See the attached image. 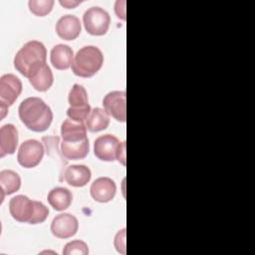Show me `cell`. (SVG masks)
Instances as JSON below:
<instances>
[{
	"instance_id": "ba28073f",
	"label": "cell",
	"mask_w": 255,
	"mask_h": 255,
	"mask_svg": "<svg viewBox=\"0 0 255 255\" xmlns=\"http://www.w3.org/2000/svg\"><path fill=\"white\" fill-rule=\"evenodd\" d=\"M44 156V146L37 139H27L23 141L18 149L17 160L25 168L37 166Z\"/></svg>"
},
{
	"instance_id": "5bb4252c",
	"label": "cell",
	"mask_w": 255,
	"mask_h": 255,
	"mask_svg": "<svg viewBox=\"0 0 255 255\" xmlns=\"http://www.w3.org/2000/svg\"><path fill=\"white\" fill-rule=\"evenodd\" d=\"M18 130L12 124H6L0 128V157L13 154L18 145Z\"/></svg>"
},
{
	"instance_id": "7c38bea8",
	"label": "cell",
	"mask_w": 255,
	"mask_h": 255,
	"mask_svg": "<svg viewBox=\"0 0 255 255\" xmlns=\"http://www.w3.org/2000/svg\"><path fill=\"white\" fill-rule=\"evenodd\" d=\"M90 192L92 197L101 203L111 201L117 192V185L115 181L107 176H102L93 181Z\"/></svg>"
},
{
	"instance_id": "3957f363",
	"label": "cell",
	"mask_w": 255,
	"mask_h": 255,
	"mask_svg": "<svg viewBox=\"0 0 255 255\" xmlns=\"http://www.w3.org/2000/svg\"><path fill=\"white\" fill-rule=\"evenodd\" d=\"M104 64V55L96 46L81 48L72 63L73 73L82 78H91L99 72Z\"/></svg>"
},
{
	"instance_id": "52a82bcc",
	"label": "cell",
	"mask_w": 255,
	"mask_h": 255,
	"mask_svg": "<svg viewBox=\"0 0 255 255\" xmlns=\"http://www.w3.org/2000/svg\"><path fill=\"white\" fill-rule=\"evenodd\" d=\"M83 22L85 29L89 34L94 36H102L105 35L109 30L111 17L105 9L99 6H93L84 13Z\"/></svg>"
},
{
	"instance_id": "30bf717a",
	"label": "cell",
	"mask_w": 255,
	"mask_h": 255,
	"mask_svg": "<svg viewBox=\"0 0 255 255\" xmlns=\"http://www.w3.org/2000/svg\"><path fill=\"white\" fill-rule=\"evenodd\" d=\"M126 96L125 91H113L108 93L103 100V106L108 115L122 123L127 120Z\"/></svg>"
},
{
	"instance_id": "44dd1931",
	"label": "cell",
	"mask_w": 255,
	"mask_h": 255,
	"mask_svg": "<svg viewBox=\"0 0 255 255\" xmlns=\"http://www.w3.org/2000/svg\"><path fill=\"white\" fill-rule=\"evenodd\" d=\"M110 124L108 113L101 108H94L86 120V127L91 132H98L106 129Z\"/></svg>"
},
{
	"instance_id": "8fae6325",
	"label": "cell",
	"mask_w": 255,
	"mask_h": 255,
	"mask_svg": "<svg viewBox=\"0 0 255 255\" xmlns=\"http://www.w3.org/2000/svg\"><path fill=\"white\" fill-rule=\"evenodd\" d=\"M79 229L78 219L70 213H61L54 217L51 223L52 234L61 239L73 237Z\"/></svg>"
},
{
	"instance_id": "7a4b0ae2",
	"label": "cell",
	"mask_w": 255,
	"mask_h": 255,
	"mask_svg": "<svg viewBox=\"0 0 255 255\" xmlns=\"http://www.w3.org/2000/svg\"><path fill=\"white\" fill-rule=\"evenodd\" d=\"M47 50L40 41H29L16 53L14 57L15 69L24 77L30 78L46 65Z\"/></svg>"
},
{
	"instance_id": "277c9868",
	"label": "cell",
	"mask_w": 255,
	"mask_h": 255,
	"mask_svg": "<svg viewBox=\"0 0 255 255\" xmlns=\"http://www.w3.org/2000/svg\"><path fill=\"white\" fill-rule=\"evenodd\" d=\"M95 155L104 161H114L118 159L122 164H126V141L121 142L113 134L100 135L94 142Z\"/></svg>"
},
{
	"instance_id": "2e32d148",
	"label": "cell",
	"mask_w": 255,
	"mask_h": 255,
	"mask_svg": "<svg viewBox=\"0 0 255 255\" xmlns=\"http://www.w3.org/2000/svg\"><path fill=\"white\" fill-rule=\"evenodd\" d=\"M50 60L53 67L57 70H67L72 66L74 53L70 46L58 44L51 50Z\"/></svg>"
},
{
	"instance_id": "9a60e30c",
	"label": "cell",
	"mask_w": 255,
	"mask_h": 255,
	"mask_svg": "<svg viewBox=\"0 0 255 255\" xmlns=\"http://www.w3.org/2000/svg\"><path fill=\"white\" fill-rule=\"evenodd\" d=\"M92 177L91 169L84 164H73L66 168L64 178L66 182L74 187L85 186Z\"/></svg>"
},
{
	"instance_id": "9c48e42d",
	"label": "cell",
	"mask_w": 255,
	"mask_h": 255,
	"mask_svg": "<svg viewBox=\"0 0 255 255\" xmlns=\"http://www.w3.org/2000/svg\"><path fill=\"white\" fill-rule=\"evenodd\" d=\"M36 210V200H31L26 195H16L9 201V211L12 217L19 222L31 221Z\"/></svg>"
},
{
	"instance_id": "e0dca14e",
	"label": "cell",
	"mask_w": 255,
	"mask_h": 255,
	"mask_svg": "<svg viewBox=\"0 0 255 255\" xmlns=\"http://www.w3.org/2000/svg\"><path fill=\"white\" fill-rule=\"evenodd\" d=\"M61 135L64 141H81L87 137V127L84 123L65 120L61 125Z\"/></svg>"
},
{
	"instance_id": "484cf974",
	"label": "cell",
	"mask_w": 255,
	"mask_h": 255,
	"mask_svg": "<svg viewBox=\"0 0 255 255\" xmlns=\"http://www.w3.org/2000/svg\"><path fill=\"white\" fill-rule=\"evenodd\" d=\"M79 3H81V2H79V1H77V2H73V1L72 2L71 1H60V4L65 6V7H67V8H73L76 5H78Z\"/></svg>"
},
{
	"instance_id": "8992f818",
	"label": "cell",
	"mask_w": 255,
	"mask_h": 255,
	"mask_svg": "<svg viewBox=\"0 0 255 255\" xmlns=\"http://www.w3.org/2000/svg\"><path fill=\"white\" fill-rule=\"evenodd\" d=\"M22 92L21 80L13 74H5L0 78V109L1 119H3L8 108L12 106Z\"/></svg>"
},
{
	"instance_id": "4fadbf2b",
	"label": "cell",
	"mask_w": 255,
	"mask_h": 255,
	"mask_svg": "<svg viewBox=\"0 0 255 255\" xmlns=\"http://www.w3.org/2000/svg\"><path fill=\"white\" fill-rule=\"evenodd\" d=\"M81 31V22L75 15H64L58 20L56 24V32L58 36L66 41L75 40L80 35Z\"/></svg>"
},
{
	"instance_id": "cb8c5ba5",
	"label": "cell",
	"mask_w": 255,
	"mask_h": 255,
	"mask_svg": "<svg viewBox=\"0 0 255 255\" xmlns=\"http://www.w3.org/2000/svg\"><path fill=\"white\" fill-rule=\"evenodd\" d=\"M88 253V245L82 240H73L67 243L63 249L64 255H87Z\"/></svg>"
},
{
	"instance_id": "603a6c76",
	"label": "cell",
	"mask_w": 255,
	"mask_h": 255,
	"mask_svg": "<svg viewBox=\"0 0 255 255\" xmlns=\"http://www.w3.org/2000/svg\"><path fill=\"white\" fill-rule=\"evenodd\" d=\"M30 11L39 17L49 14L54 6L53 0H30L28 2Z\"/></svg>"
},
{
	"instance_id": "5b68a950",
	"label": "cell",
	"mask_w": 255,
	"mask_h": 255,
	"mask_svg": "<svg viewBox=\"0 0 255 255\" xmlns=\"http://www.w3.org/2000/svg\"><path fill=\"white\" fill-rule=\"evenodd\" d=\"M70 108L67 110L69 119L75 122L84 123L91 113L89 99L86 89L79 84H75L69 93Z\"/></svg>"
},
{
	"instance_id": "7402d4cb",
	"label": "cell",
	"mask_w": 255,
	"mask_h": 255,
	"mask_svg": "<svg viewBox=\"0 0 255 255\" xmlns=\"http://www.w3.org/2000/svg\"><path fill=\"white\" fill-rule=\"evenodd\" d=\"M28 80L36 91L46 92L53 85L54 77L50 67L46 64L35 74H33Z\"/></svg>"
},
{
	"instance_id": "6da1fadb",
	"label": "cell",
	"mask_w": 255,
	"mask_h": 255,
	"mask_svg": "<svg viewBox=\"0 0 255 255\" xmlns=\"http://www.w3.org/2000/svg\"><path fill=\"white\" fill-rule=\"evenodd\" d=\"M21 122L31 130L42 132L48 129L53 121L51 108L40 98L23 100L18 109Z\"/></svg>"
},
{
	"instance_id": "ac0fdd59",
	"label": "cell",
	"mask_w": 255,
	"mask_h": 255,
	"mask_svg": "<svg viewBox=\"0 0 255 255\" xmlns=\"http://www.w3.org/2000/svg\"><path fill=\"white\" fill-rule=\"evenodd\" d=\"M61 153L67 160H78L85 158L90 149L89 139L86 138L81 141H64L61 142Z\"/></svg>"
},
{
	"instance_id": "ffe728a7",
	"label": "cell",
	"mask_w": 255,
	"mask_h": 255,
	"mask_svg": "<svg viewBox=\"0 0 255 255\" xmlns=\"http://www.w3.org/2000/svg\"><path fill=\"white\" fill-rule=\"evenodd\" d=\"M0 185L2 202L5 195H10L19 190L21 186V177L12 169H3L0 171Z\"/></svg>"
},
{
	"instance_id": "d6986e66",
	"label": "cell",
	"mask_w": 255,
	"mask_h": 255,
	"mask_svg": "<svg viewBox=\"0 0 255 255\" xmlns=\"http://www.w3.org/2000/svg\"><path fill=\"white\" fill-rule=\"evenodd\" d=\"M47 200L55 210L63 211L71 205L73 195L66 187H55L49 191Z\"/></svg>"
},
{
	"instance_id": "d4e9b609",
	"label": "cell",
	"mask_w": 255,
	"mask_h": 255,
	"mask_svg": "<svg viewBox=\"0 0 255 255\" xmlns=\"http://www.w3.org/2000/svg\"><path fill=\"white\" fill-rule=\"evenodd\" d=\"M115 246L118 252L126 254V228L118 232L115 237Z\"/></svg>"
}]
</instances>
